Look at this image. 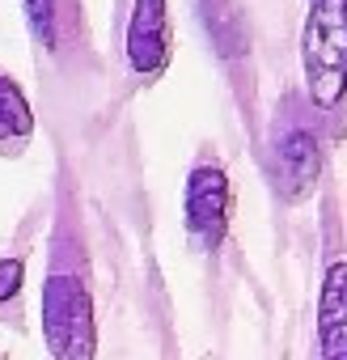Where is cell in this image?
Masks as SVG:
<instances>
[{"label":"cell","mask_w":347,"mask_h":360,"mask_svg":"<svg viewBox=\"0 0 347 360\" xmlns=\"http://www.w3.org/2000/svg\"><path fill=\"white\" fill-rule=\"evenodd\" d=\"M317 169H322V148H317V136L309 127H288L280 140H275V153H271V174H275V187L284 200H305L317 183Z\"/></svg>","instance_id":"5"},{"label":"cell","mask_w":347,"mask_h":360,"mask_svg":"<svg viewBox=\"0 0 347 360\" xmlns=\"http://www.w3.org/2000/svg\"><path fill=\"white\" fill-rule=\"evenodd\" d=\"M34 140V106L13 77H0V153L18 157Z\"/></svg>","instance_id":"7"},{"label":"cell","mask_w":347,"mask_h":360,"mask_svg":"<svg viewBox=\"0 0 347 360\" xmlns=\"http://www.w3.org/2000/svg\"><path fill=\"white\" fill-rule=\"evenodd\" d=\"M229 212H233L229 174L212 161L195 165L187 174V200H183V221H187L191 242L199 250H216L229 233Z\"/></svg>","instance_id":"3"},{"label":"cell","mask_w":347,"mask_h":360,"mask_svg":"<svg viewBox=\"0 0 347 360\" xmlns=\"http://www.w3.org/2000/svg\"><path fill=\"white\" fill-rule=\"evenodd\" d=\"M26 18H30V30L51 47V39H55V0H26Z\"/></svg>","instance_id":"9"},{"label":"cell","mask_w":347,"mask_h":360,"mask_svg":"<svg viewBox=\"0 0 347 360\" xmlns=\"http://www.w3.org/2000/svg\"><path fill=\"white\" fill-rule=\"evenodd\" d=\"M165 64H169V0H131L127 68L136 77H161Z\"/></svg>","instance_id":"4"},{"label":"cell","mask_w":347,"mask_h":360,"mask_svg":"<svg viewBox=\"0 0 347 360\" xmlns=\"http://www.w3.org/2000/svg\"><path fill=\"white\" fill-rule=\"evenodd\" d=\"M22 280H26L22 259H0V301H13L22 292Z\"/></svg>","instance_id":"10"},{"label":"cell","mask_w":347,"mask_h":360,"mask_svg":"<svg viewBox=\"0 0 347 360\" xmlns=\"http://www.w3.org/2000/svg\"><path fill=\"white\" fill-rule=\"evenodd\" d=\"M199 5V18H204V30H208V43L216 47L221 60H237L246 56V18L237 9V0H195Z\"/></svg>","instance_id":"8"},{"label":"cell","mask_w":347,"mask_h":360,"mask_svg":"<svg viewBox=\"0 0 347 360\" xmlns=\"http://www.w3.org/2000/svg\"><path fill=\"white\" fill-rule=\"evenodd\" d=\"M301 77L317 110L347 98V0H309L301 22Z\"/></svg>","instance_id":"1"},{"label":"cell","mask_w":347,"mask_h":360,"mask_svg":"<svg viewBox=\"0 0 347 360\" xmlns=\"http://www.w3.org/2000/svg\"><path fill=\"white\" fill-rule=\"evenodd\" d=\"M39 326L51 360H98V318L93 297L81 276L51 271L39 292Z\"/></svg>","instance_id":"2"},{"label":"cell","mask_w":347,"mask_h":360,"mask_svg":"<svg viewBox=\"0 0 347 360\" xmlns=\"http://www.w3.org/2000/svg\"><path fill=\"white\" fill-rule=\"evenodd\" d=\"M317 360H347V259H334L317 292Z\"/></svg>","instance_id":"6"}]
</instances>
